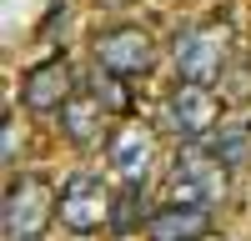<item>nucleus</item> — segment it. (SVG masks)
I'll return each mask as SVG.
<instances>
[{"mask_svg": "<svg viewBox=\"0 0 251 241\" xmlns=\"http://www.w3.org/2000/svg\"><path fill=\"white\" fill-rule=\"evenodd\" d=\"M60 226H71V231H100L106 221H116L111 211V191H106V181H100L96 171H80L66 181V191H60Z\"/></svg>", "mask_w": 251, "mask_h": 241, "instance_id": "obj_5", "label": "nucleus"}, {"mask_svg": "<svg viewBox=\"0 0 251 241\" xmlns=\"http://www.w3.org/2000/svg\"><path fill=\"white\" fill-rule=\"evenodd\" d=\"M75 71H71V60H46V66H35L25 80H20V96H25V106L30 111H60L66 100L75 96Z\"/></svg>", "mask_w": 251, "mask_h": 241, "instance_id": "obj_7", "label": "nucleus"}, {"mask_svg": "<svg viewBox=\"0 0 251 241\" xmlns=\"http://www.w3.org/2000/svg\"><path fill=\"white\" fill-rule=\"evenodd\" d=\"M206 231H211V211L186 206V201H171V206H161L146 221V236L151 241H201Z\"/></svg>", "mask_w": 251, "mask_h": 241, "instance_id": "obj_10", "label": "nucleus"}, {"mask_svg": "<svg viewBox=\"0 0 251 241\" xmlns=\"http://www.w3.org/2000/svg\"><path fill=\"white\" fill-rule=\"evenodd\" d=\"M151 156H156V136L146 131V126H121V131L111 136V146H106L111 171L126 181V186L146 181V166H151Z\"/></svg>", "mask_w": 251, "mask_h": 241, "instance_id": "obj_9", "label": "nucleus"}, {"mask_svg": "<svg viewBox=\"0 0 251 241\" xmlns=\"http://www.w3.org/2000/svg\"><path fill=\"white\" fill-rule=\"evenodd\" d=\"M206 146H211L231 171L251 166V120H231V126H216L211 136H206Z\"/></svg>", "mask_w": 251, "mask_h": 241, "instance_id": "obj_11", "label": "nucleus"}, {"mask_svg": "<svg viewBox=\"0 0 251 241\" xmlns=\"http://www.w3.org/2000/svg\"><path fill=\"white\" fill-rule=\"evenodd\" d=\"M226 161L206 146V141H191L181 156H176V171H171V201H186V206H221L226 201Z\"/></svg>", "mask_w": 251, "mask_h": 241, "instance_id": "obj_2", "label": "nucleus"}, {"mask_svg": "<svg viewBox=\"0 0 251 241\" xmlns=\"http://www.w3.org/2000/svg\"><path fill=\"white\" fill-rule=\"evenodd\" d=\"M0 136H5V161H15V116H5V131Z\"/></svg>", "mask_w": 251, "mask_h": 241, "instance_id": "obj_12", "label": "nucleus"}, {"mask_svg": "<svg viewBox=\"0 0 251 241\" xmlns=\"http://www.w3.org/2000/svg\"><path fill=\"white\" fill-rule=\"evenodd\" d=\"M221 120V100L211 86H201V80H181V86L166 96V126L186 141H206L216 131Z\"/></svg>", "mask_w": 251, "mask_h": 241, "instance_id": "obj_4", "label": "nucleus"}, {"mask_svg": "<svg viewBox=\"0 0 251 241\" xmlns=\"http://www.w3.org/2000/svg\"><path fill=\"white\" fill-rule=\"evenodd\" d=\"M96 66L116 75H146L156 66V46L141 25H111L96 35Z\"/></svg>", "mask_w": 251, "mask_h": 241, "instance_id": "obj_6", "label": "nucleus"}, {"mask_svg": "<svg viewBox=\"0 0 251 241\" xmlns=\"http://www.w3.org/2000/svg\"><path fill=\"white\" fill-rule=\"evenodd\" d=\"M226 55H231V25H221V20L186 25L176 35V71H181V80H201V86L221 80Z\"/></svg>", "mask_w": 251, "mask_h": 241, "instance_id": "obj_3", "label": "nucleus"}, {"mask_svg": "<svg viewBox=\"0 0 251 241\" xmlns=\"http://www.w3.org/2000/svg\"><path fill=\"white\" fill-rule=\"evenodd\" d=\"M55 206H60V196L50 191V181H40V176L10 181L5 206H0V236L5 241H40L46 226L60 216Z\"/></svg>", "mask_w": 251, "mask_h": 241, "instance_id": "obj_1", "label": "nucleus"}, {"mask_svg": "<svg viewBox=\"0 0 251 241\" xmlns=\"http://www.w3.org/2000/svg\"><path fill=\"white\" fill-rule=\"evenodd\" d=\"M106 116H111V106L100 100V91L80 86L66 106H60V131H66L75 146H96V141L106 136Z\"/></svg>", "mask_w": 251, "mask_h": 241, "instance_id": "obj_8", "label": "nucleus"}]
</instances>
